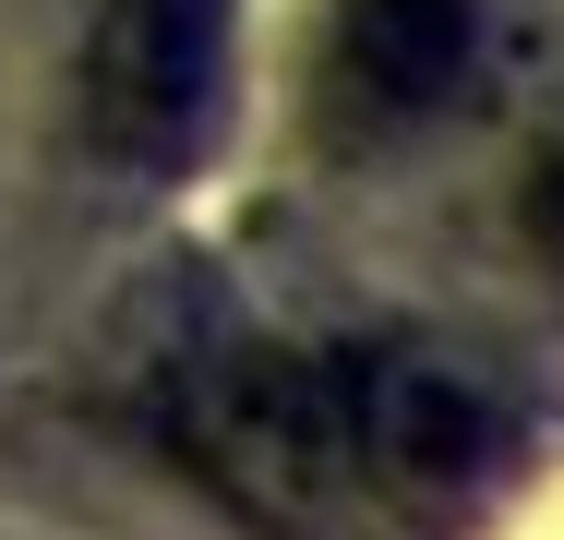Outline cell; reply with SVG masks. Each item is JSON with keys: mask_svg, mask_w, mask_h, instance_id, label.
<instances>
[{"mask_svg": "<svg viewBox=\"0 0 564 540\" xmlns=\"http://www.w3.org/2000/svg\"><path fill=\"white\" fill-rule=\"evenodd\" d=\"M205 456L276 517H348V444H337V360L252 348L205 385Z\"/></svg>", "mask_w": 564, "mask_h": 540, "instance_id": "cell-3", "label": "cell"}, {"mask_svg": "<svg viewBox=\"0 0 564 540\" xmlns=\"http://www.w3.org/2000/svg\"><path fill=\"white\" fill-rule=\"evenodd\" d=\"M337 444H348V493L360 505H409V517H456L492 480V409L433 372V360H337Z\"/></svg>", "mask_w": 564, "mask_h": 540, "instance_id": "cell-1", "label": "cell"}, {"mask_svg": "<svg viewBox=\"0 0 564 540\" xmlns=\"http://www.w3.org/2000/svg\"><path fill=\"white\" fill-rule=\"evenodd\" d=\"M468 73V0H348L337 24V97L360 120H421Z\"/></svg>", "mask_w": 564, "mask_h": 540, "instance_id": "cell-4", "label": "cell"}, {"mask_svg": "<svg viewBox=\"0 0 564 540\" xmlns=\"http://www.w3.org/2000/svg\"><path fill=\"white\" fill-rule=\"evenodd\" d=\"M529 240L564 264V132L541 144V169H529Z\"/></svg>", "mask_w": 564, "mask_h": 540, "instance_id": "cell-5", "label": "cell"}, {"mask_svg": "<svg viewBox=\"0 0 564 540\" xmlns=\"http://www.w3.org/2000/svg\"><path fill=\"white\" fill-rule=\"evenodd\" d=\"M228 73V0H109L85 48V132L120 169H169L205 144Z\"/></svg>", "mask_w": 564, "mask_h": 540, "instance_id": "cell-2", "label": "cell"}]
</instances>
